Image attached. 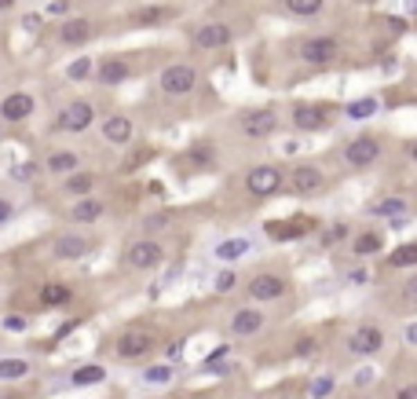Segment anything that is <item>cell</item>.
I'll return each instance as SVG.
<instances>
[{"mask_svg": "<svg viewBox=\"0 0 417 399\" xmlns=\"http://www.w3.org/2000/svg\"><path fill=\"white\" fill-rule=\"evenodd\" d=\"M92 118H96L92 103L73 99V103H66V107L55 114V128H59V132H85V128L92 125Z\"/></svg>", "mask_w": 417, "mask_h": 399, "instance_id": "obj_1", "label": "cell"}, {"mask_svg": "<svg viewBox=\"0 0 417 399\" xmlns=\"http://www.w3.org/2000/svg\"><path fill=\"white\" fill-rule=\"evenodd\" d=\"M194 85H198V73H194V66H187V62H172V66L161 70V88L168 96H187Z\"/></svg>", "mask_w": 417, "mask_h": 399, "instance_id": "obj_2", "label": "cell"}, {"mask_svg": "<svg viewBox=\"0 0 417 399\" xmlns=\"http://www.w3.org/2000/svg\"><path fill=\"white\" fill-rule=\"evenodd\" d=\"M245 187H249L256 198L275 195V190L282 187V169H278V165H256V169L245 176Z\"/></svg>", "mask_w": 417, "mask_h": 399, "instance_id": "obj_3", "label": "cell"}, {"mask_svg": "<svg viewBox=\"0 0 417 399\" xmlns=\"http://www.w3.org/2000/svg\"><path fill=\"white\" fill-rule=\"evenodd\" d=\"M377 158H381V143L370 136H359L351 139V143L344 147V161L351 165V169H366V165H373Z\"/></svg>", "mask_w": 417, "mask_h": 399, "instance_id": "obj_4", "label": "cell"}, {"mask_svg": "<svg viewBox=\"0 0 417 399\" xmlns=\"http://www.w3.org/2000/svg\"><path fill=\"white\" fill-rule=\"evenodd\" d=\"M125 260L132 264V267H139V272H150V267L161 264V246H158L154 238L132 242V246H128V253H125Z\"/></svg>", "mask_w": 417, "mask_h": 399, "instance_id": "obj_5", "label": "cell"}, {"mask_svg": "<svg viewBox=\"0 0 417 399\" xmlns=\"http://www.w3.org/2000/svg\"><path fill=\"white\" fill-rule=\"evenodd\" d=\"M301 59L315 62V66H326V62L337 59V41L333 37H308V41L301 44Z\"/></svg>", "mask_w": 417, "mask_h": 399, "instance_id": "obj_6", "label": "cell"}, {"mask_svg": "<svg viewBox=\"0 0 417 399\" xmlns=\"http://www.w3.org/2000/svg\"><path fill=\"white\" fill-rule=\"evenodd\" d=\"M381 344H384V333L377 330V326H359L348 337V348L355 352V355H373V352H381Z\"/></svg>", "mask_w": 417, "mask_h": 399, "instance_id": "obj_7", "label": "cell"}, {"mask_svg": "<svg viewBox=\"0 0 417 399\" xmlns=\"http://www.w3.org/2000/svg\"><path fill=\"white\" fill-rule=\"evenodd\" d=\"M242 128H245V136L264 139V136H271L278 128V118H275V110H249L242 118Z\"/></svg>", "mask_w": 417, "mask_h": 399, "instance_id": "obj_8", "label": "cell"}, {"mask_svg": "<svg viewBox=\"0 0 417 399\" xmlns=\"http://www.w3.org/2000/svg\"><path fill=\"white\" fill-rule=\"evenodd\" d=\"M194 41H198V48L213 51V48H227L234 41V33H231V26H224V22H208V26H202V30L194 33Z\"/></svg>", "mask_w": 417, "mask_h": 399, "instance_id": "obj_9", "label": "cell"}, {"mask_svg": "<svg viewBox=\"0 0 417 399\" xmlns=\"http://www.w3.org/2000/svg\"><path fill=\"white\" fill-rule=\"evenodd\" d=\"M30 114H33V96L26 92H11L0 103V121H26Z\"/></svg>", "mask_w": 417, "mask_h": 399, "instance_id": "obj_10", "label": "cell"}, {"mask_svg": "<svg viewBox=\"0 0 417 399\" xmlns=\"http://www.w3.org/2000/svg\"><path fill=\"white\" fill-rule=\"evenodd\" d=\"M290 184H293L296 195H319V190L326 187V179H322L319 169H311V165H296L293 176H290Z\"/></svg>", "mask_w": 417, "mask_h": 399, "instance_id": "obj_11", "label": "cell"}, {"mask_svg": "<svg viewBox=\"0 0 417 399\" xmlns=\"http://www.w3.org/2000/svg\"><path fill=\"white\" fill-rule=\"evenodd\" d=\"M59 41L70 44V48L88 44V41H92V22H88V19H66L59 26Z\"/></svg>", "mask_w": 417, "mask_h": 399, "instance_id": "obj_12", "label": "cell"}, {"mask_svg": "<svg viewBox=\"0 0 417 399\" xmlns=\"http://www.w3.org/2000/svg\"><path fill=\"white\" fill-rule=\"evenodd\" d=\"M293 128H301V132H319V128H326V110L315 107V103H301V107L293 110Z\"/></svg>", "mask_w": 417, "mask_h": 399, "instance_id": "obj_13", "label": "cell"}, {"mask_svg": "<svg viewBox=\"0 0 417 399\" xmlns=\"http://www.w3.org/2000/svg\"><path fill=\"white\" fill-rule=\"evenodd\" d=\"M150 352V333H143V330H128L117 337V355H125V359H139V355H147Z\"/></svg>", "mask_w": 417, "mask_h": 399, "instance_id": "obj_14", "label": "cell"}, {"mask_svg": "<svg viewBox=\"0 0 417 399\" xmlns=\"http://www.w3.org/2000/svg\"><path fill=\"white\" fill-rule=\"evenodd\" d=\"M282 293H285V282L278 275H256L249 282V297L253 301H278Z\"/></svg>", "mask_w": 417, "mask_h": 399, "instance_id": "obj_15", "label": "cell"}, {"mask_svg": "<svg viewBox=\"0 0 417 399\" xmlns=\"http://www.w3.org/2000/svg\"><path fill=\"white\" fill-rule=\"evenodd\" d=\"M231 330L238 333V337H253V333L264 330V315L253 312V308H242V312L231 319Z\"/></svg>", "mask_w": 417, "mask_h": 399, "instance_id": "obj_16", "label": "cell"}, {"mask_svg": "<svg viewBox=\"0 0 417 399\" xmlns=\"http://www.w3.org/2000/svg\"><path fill=\"white\" fill-rule=\"evenodd\" d=\"M88 249H92V242L81 238V235H62L55 242V256H59V260H77V256H85Z\"/></svg>", "mask_w": 417, "mask_h": 399, "instance_id": "obj_17", "label": "cell"}, {"mask_svg": "<svg viewBox=\"0 0 417 399\" xmlns=\"http://www.w3.org/2000/svg\"><path fill=\"white\" fill-rule=\"evenodd\" d=\"M103 136H107L110 143H128V139H132V121L121 118V114H114V118L103 121Z\"/></svg>", "mask_w": 417, "mask_h": 399, "instance_id": "obj_18", "label": "cell"}, {"mask_svg": "<svg viewBox=\"0 0 417 399\" xmlns=\"http://www.w3.org/2000/svg\"><path fill=\"white\" fill-rule=\"evenodd\" d=\"M70 286H62V282H48V286H41V308H62V304H70Z\"/></svg>", "mask_w": 417, "mask_h": 399, "instance_id": "obj_19", "label": "cell"}, {"mask_svg": "<svg viewBox=\"0 0 417 399\" xmlns=\"http://www.w3.org/2000/svg\"><path fill=\"white\" fill-rule=\"evenodd\" d=\"M96 77H99L103 85H121L125 77H128V62H125V59H107V62L96 70Z\"/></svg>", "mask_w": 417, "mask_h": 399, "instance_id": "obj_20", "label": "cell"}, {"mask_svg": "<svg viewBox=\"0 0 417 399\" xmlns=\"http://www.w3.org/2000/svg\"><path fill=\"white\" fill-rule=\"evenodd\" d=\"M99 216H103V202H96V198H85L70 209V220H77V224H92Z\"/></svg>", "mask_w": 417, "mask_h": 399, "instance_id": "obj_21", "label": "cell"}, {"mask_svg": "<svg viewBox=\"0 0 417 399\" xmlns=\"http://www.w3.org/2000/svg\"><path fill=\"white\" fill-rule=\"evenodd\" d=\"M311 231V220L304 216V220H290V224H267V235H275V238H301Z\"/></svg>", "mask_w": 417, "mask_h": 399, "instance_id": "obj_22", "label": "cell"}, {"mask_svg": "<svg viewBox=\"0 0 417 399\" xmlns=\"http://www.w3.org/2000/svg\"><path fill=\"white\" fill-rule=\"evenodd\" d=\"M381 246H384V238L377 235V231H362V235H355V242H351V249H355L359 256H373Z\"/></svg>", "mask_w": 417, "mask_h": 399, "instance_id": "obj_23", "label": "cell"}, {"mask_svg": "<svg viewBox=\"0 0 417 399\" xmlns=\"http://www.w3.org/2000/svg\"><path fill=\"white\" fill-rule=\"evenodd\" d=\"M388 267H417V242H407V246L392 249V256H388Z\"/></svg>", "mask_w": 417, "mask_h": 399, "instance_id": "obj_24", "label": "cell"}, {"mask_svg": "<svg viewBox=\"0 0 417 399\" xmlns=\"http://www.w3.org/2000/svg\"><path fill=\"white\" fill-rule=\"evenodd\" d=\"M30 374V363L26 359H0V381H19Z\"/></svg>", "mask_w": 417, "mask_h": 399, "instance_id": "obj_25", "label": "cell"}, {"mask_svg": "<svg viewBox=\"0 0 417 399\" xmlns=\"http://www.w3.org/2000/svg\"><path fill=\"white\" fill-rule=\"evenodd\" d=\"M48 169H51V172H73V169H77V154H73V150L48 154Z\"/></svg>", "mask_w": 417, "mask_h": 399, "instance_id": "obj_26", "label": "cell"}, {"mask_svg": "<svg viewBox=\"0 0 417 399\" xmlns=\"http://www.w3.org/2000/svg\"><path fill=\"white\" fill-rule=\"evenodd\" d=\"M245 249H249V242L245 238H227L216 246V256L220 260H238V256H245Z\"/></svg>", "mask_w": 417, "mask_h": 399, "instance_id": "obj_27", "label": "cell"}, {"mask_svg": "<svg viewBox=\"0 0 417 399\" xmlns=\"http://www.w3.org/2000/svg\"><path fill=\"white\" fill-rule=\"evenodd\" d=\"M377 114V99H359V103H348V118L351 121H366Z\"/></svg>", "mask_w": 417, "mask_h": 399, "instance_id": "obj_28", "label": "cell"}, {"mask_svg": "<svg viewBox=\"0 0 417 399\" xmlns=\"http://www.w3.org/2000/svg\"><path fill=\"white\" fill-rule=\"evenodd\" d=\"M103 378H107L103 366H77L73 370V384H99Z\"/></svg>", "mask_w": 417, "mask_h": 399, "instance_id": "obj_29", "label": "cell"}, {"mask_svg": "<svg viewBox=\"0 0 417 399\" xmlns=\"http://www.w3.org/2000/svg\"><path fill=\"white\" fill-rule=\"evenodd\" d=\"M62 190H70V195H88V190H92V172H73L66 184H62Z\"/></svg>", "mask_w": 417, "mask_h": 399, "instance_id": "obj_30", "label": "cell"}, {"mask_svg": "<svg viewBox=\"0 0 417 399\" xmlns=\"http://www.w3.org/2000/svg\"><path fill=\"white\" fill-rule=\"evenodd\" d=\"M373 213L377 216H402V213H407V202H402V198H384V202L373 205Z\"/></svg>", "mask_w": 417, "mask_h": 399, "instance_id": "obj_31", "label": "cell"}, {"mask_svg": "<svg viewBox=\"0 0 417 399\" xmlns=\"http://www.w3.org/2000/svg\"><path fill=\"white\" fill-rule=\"evenodd\" d=\"M285 8H290L293 15H319L322 0H285Z\"/></svg>", "mask_w": 417, "mask_h": 399, "instance_id": "obj_32", "label": "cell"}, {"mask_svg": "<svg viewBox=\"0 0 417 399\" xmlns=\"http://www.w3.org/2000/svg\"><path fill=\"white\" fill-rule=\"evenodd\" d=\"M66 77L70 81H88V77H92V59H73L66 66Z\"/></svg>", "mask_w": 417, "mask_h": 399, "instance_id": "obj_33", "label": "cell"}, {"mask_svg": "<svg viewBox=\"0 0 417 399\" xmlns=\"http://www.w3.org/2000/svg\"><path fill=\"white\" fill-rule=\"evenodd\" d=\"M333 392V378H315L311 381V399H326Z\"/></svg>", "mask_w": 417, "mask_h": 399, "instance_id": "obj_34", "label": "cell"}, {"mask_svg": "<svg viewBox=\"0 0 417 399\" xmlns=\"http://www.w3.org/2000/svg\"><path fill=\"white\" fill-rule=\"evenodd\" d=\"M143 378H147L150 384H165L168 378H172V366H150V370H147V374H143Z\"/></svg>", "mask_w": 417, "mask_h": 399, "instance_id": "obj_35", "label": "cell"}, {"mask_svg": "<svg viewBox=\"0 0 417 399\" xmlns=\"http://www.w3.org/2000/svg\"><path fill=\"white\" fill-rule=\"evenodd\" d=\"M136 22H161V8H143L136 15Z\"/></svg>", "mask_w": 417, "mask_h": 399, "instance_id": "obj_36", "label": "cell"}, {"mask_svg": "<svg viewBox=\"0 0 417 399\" xmlns=\"http://www.w3.org/2000/svg\"><path fill=\"white\" fill-rule=\"evenodd\" d=\"M402 301H407V304H417V275L407 282V286H402Z\"/></svg>", "mask_w": 417, "mask_h": 399, "instance_id": "obj_37", "label": "cell"}, {"mask_svg": "<svg viewBox=\"0 0 417 399\" xmlns=\"http://www.w3.org/2000/svg\"><path fill=\"white\" fill-rule=\"evenodd\" d=\"M234 286V275L231 272H220V278H216V290H231Z\"/></svg>", "mask_w": 417, "mask_h": 399, "instance_id": "obj_38", "label": "cell"}, {"mask_svg": "<svg viewBox=\"0 0 417 399\" xmlns=\"http://www.w3.org/2000/svg\"><path fill=\"white\" fill-rule=\"evenodd\" d=\"M396 399H417V384H407V389H399Z\"/></svg>", "mask_w": 417, "mask_h": 399, "instance_id": "obj_39", "label": "cell"}, {"mask_svg": "<svg viewBox=\"0 0 417 399\" xmlns=\"http://www.w3.org/2000/svg\"><path fill=\"white\" fill-rule=\"evenodd\" d=\"M8 220H11V205L0 202V224H8Z\"/></svg>", "mask_w": 417, "mask_h": 399, "instance_id": "obj_40", "label": "cell"}, {"mask_svg": "<svg viewBox=\"0 0 417 399\" xmlns=\"http://www.w3.org/2000/svg\"><path fill=\"white\" fill-rule=\"evenodd\" d=\"M161 224H165V213H158V216H150V220H147V231H150V227H161Z\"/></svg>", "mask_w": 417, "mask_h": 399, "instance_id": "obj_41", "label": "cell"}, {"mask_svg": "<svg viewBox=\"0 0 417 399\" xmlns=\"http://www.w3.org/2000/svg\"><path fill=\"white\" fill-rule=\"evenodd\" d=\"M407 341H410V344H417V326H407Z\"/></svg>", "mask_w": 417, "mask_h": 399, "instance_id": "obj_42", "label": "cell"}, {"mask_svg": "<svg viewBox=\"0 0 417 399\" xmlns=\"http://www.w3.org/2000/svg\"><path fill=\"white\" fill-rule=\"evenodd\" d=\"M407 154H410V158H414V161H417V139H414V143H410V147H407Z\"/></svg>", "mask_w": 417, "mask_h": 399, "instance_id": "obj_43", "label": "cell"}, {"mask_svg": "<svg viewBox=\"0 0 417 399\" xmlns=\"http://www.w3.org/2000/svg\"><path fill=\"white\" fill-rule=\"evenodd\" d=\"M11 4H15V0H0V11H4V8H11Z\"/></svg>", "mask_w": 417, "mask_h": 399, "instance_id": "obj_44", "label": "cell"}, {"mask_svg": "<svg viewBox=\"0 0 417 399\" xmlns=\"http://www.w3.org/2000/svg\"><path fill=\"white\" fill-rule=\"evenodd\" d=\"M8 399H19V396H8Z\"/></svg>", "mask_w": 417, "mask_h": 399, "instance_id": "obj_45", "label": "cell"}, {"mask_svg": "<svg viewBox=\"0 0 417 399\" xmlns=\"http://www.w3.org/2000/svg\"><path fill=\"white\" fill-rule=\"evenodd\" d=\"M0 136H4V128H0Z\"/></svg>", "mask_w": 417, "mask_h": 399, "instance_id": "obj_46", "label": "cell"}]
</instances>
